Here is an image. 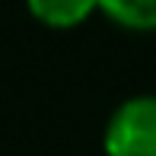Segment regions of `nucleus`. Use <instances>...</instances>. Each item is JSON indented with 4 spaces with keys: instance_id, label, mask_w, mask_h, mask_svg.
<instances>
[{
    "instance_id": "nucleus-1",
    "label": "nucleus",
    "mask_w": 156,
    "mask_h": 156,
    "mask_svg": "<svg viewBox=\"0 0 156 156\" xmlns=\"http://www.w3.org/2000/svg\"><path fill=\"white\" fill-rule=\"evenodd\" d=\"M105 156H156V96L124 99L102 134Z\"/></svg>"
},
{
    "instance_id": "nucleus-3",
    "label": "nucleus",
    "mask_w": 156,
    "mask_h": 156,
    "mask_svg": "<svg viewBox=\"0 0 156 156\" xmlns=\"http://www.w3.org/2000/svg\"><path fill=\"white\" fill-rule=\"evenodd\" d=\"M99 10L124 29L137 32L156 29V0H99Z\"/></svg>"
},
{
    "instance_id": "nucleus-2",
    "label": "nucleus",
    "mask_w": 156,
    "mask_h": 156,
    "mask_svg": "<svg viewBox=\"0 0 156 156\" xmlns=\"http://www.w3.org/2000/svg\"><path fill=\"white\" fill-rule=\"evenodd\" d=\"M29 13L51 29H73L99 10V0H26Z\"/></svg>"
}]
</instances>
